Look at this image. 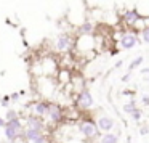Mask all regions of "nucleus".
<instances>
[{"label":"nucleus","mask_w":149,"mask_h":143,"mask_svg":"<svg viewBox=\"0 0 149 143\" xmlns=\"http://www.w3.org/2000/svg\"><path fill=\"white\" fill-rule=\"evenodd\" d=\"M79 132L82 133V135L85 137V138L91 140L95 138V137L100 135V129H98V124L96 121H91V119H87V121H82L80 124H79Z\"/></svg>","instance_id":"f257e3e1"},{"label":"nucleus","mask_w":149,"mask_h":143,"mask_svg":"<svg viewBox=\"0 0 149 143\" xmlns=\"http://www.w3.org/2000/svg\"><path fill=\"white\" fill-rule=\"evenodd\" d=\"M138 42H139V34L132 29V31H127V32H123L120 36L119 45L122 50H132L138 45Z\"/></svg>","instance_id":"f03ea898"},{"label":"nucleus","mask_w":149,"mask_h":143,"mask_svg":"<svg viewBox=\"0 0 149 143\" xmlns=\"http://www.w3.org/2000/svg\"><path fill=\"white\" fill-rule=\"evenodd\" d=\"M93 104H95L93 95H91L88 90H82L80 93H79L77 106L80 108V109H90V108H93Z\"/></svg>","instance_id":"7ed1b4c3"},{"label":"nucleus","mask_w":149,"mask_h":143,"mask_svg":"<svg viewBox=\"0 0 149 143\" xmlns=\"http://www.w3.org/2000/svg\"><path fill=\"white\" fill-rule=\"evenodd\" d=\"M139 16H141V15H139L138 10H135V8L123 11V15H122L123 26H125V27H130V29H133V26H135V23L139 20Z\"/></svg>","instance_id":"20e7f679"},{"label":"nucleus","mask_w":149,"mask_h":143,"mask_svg":"<svg viewBox=\"0 0 149 143\" xmlns=\"http://www.w3.org/2000/svg\"><path fill=\"white\" fill-rule=\"evenodd\" d=\"M96 124H98V129H100L101 133L111 132V130L114 129V125H116V124H114V119L109 116H100L96 119Z\"/></svg>","instance_id":"39448f33"},{"label":"nucleus","mask_w":149,"mask_h":143,"mask_svg":"<svg viewBox=\"0 0 149 143\" xmlns=\"http://www.w3.org/2000/svg\"><path fill=\"white\" fill-rule=\"evenodd\" d=\"M19 130H21V122L18 119L10 121V124L5 125V133H7V138L8 140H15V138H16Z\"/></svg>","instance_id":"423d86ee"},{"label":"nucleus","mask_w":149,"mask_h":143,"mask_svg":"<svg viewBox=\"0 0 149 143\" xmlns=\"http://www.w3.org/2000/svg\"><path fill=\"white\" fill-rule=\"evenodd\" d=\"M26 138L29 140V142H32V143H45V137L40 133V130L31 129V127L26 130Z\"/></svg>","instance_id":"0eeeda50"},{"label":"nucleus","mask_w":149,"mask_h":143,"mask_svg":"<svg viewBox=\"0 0 149 143\" xmlns=\"http://www.w3.org/2000/svg\"><path fill=\"white\" fill-rule=\"evenodd\" d=\"M71 45H72V42H71V37L69 36H66V34L58 36V39H56V48L59 52H68L71 48Z\"/></svg>","instance_id":"6e6552de"},{"label":"nucleus","mask_w":149,"mask_h":143,"mask_svg":"<svg viewBox=\"0 0 149 143\" xmlns=\"http://www.w3.org/2000/svg\"><path fill=\"white\" fill-rule=\"evenodd\" d=\"M50 116V119H52V122H59V121L63 119V113L61 109H59L56 104H52V106H48V113H47Z\"/></svg>","instance_id":"1a4fd4ad"},{"label":"nucleus","mask_w":149,"mask_h":143,"mask_svg":"<svg viewBox=\"0 0 149 143\" xmlns=\"http://www.w3.org/2000/svg\"><path fill=\"white\" fill-rule=\"evenodd\" d=\"M98 143H119V135L112 132H104L100 137V142Z\"/></svg>","instance_id":"9d476101"},{"label":"nucleus","mask_w":149,"mask_h":143,"mask_svg":"<svg viewBox=\"0 0 149 143\" xmlns=\"http://www.w3.org/2000/svg\"><path fill=\"white\" fill-rule=\"evenodd\" d=\"M93 24L91 23H84L80 27H79V32H80V36H90L91 32H93Z\"/></svg>","instance_id":"9b49d317"},{"label":"nucleus","mask_w":149,"mask_h":143,"mask_svg":"<svg viewBox=\"0 0 149 143\" xmlns=\"http://www.w3.org/2000/svg\"><path fill=\"white\" fill-rule=\"evenodd\" d=\"M143 61H144V58H143L141 55H139V56H136V58H133L132 61H130V64H128V71H133V69L139 68V66L143 64Z\"/></svg>","instance_id":"f8f14e48"},{"label":"nucleus","mask_w":149,"mask_h":143,"mask_svg":"<svg viewBox=\"0 0 149 143\" xmlns=\"http://www.w3.org/2000/svg\"><path fill=\"white\" fill-rule=\"evenodd\" d=\"M130 117H132V119H133V121H135V122H139V121H141V119H143V111H141V109H139V108H138V106H136V108H135V109H133V111H132V113H130Z\"/></svg>","instance_id":"ddd939ff"},{"label":"nucleus","mask_w":149,"mask_h":143,"mask_svg":"<svg viewBox=\"0 0 149 143\" xmlns=\"http://www.w3.org/2000/svg\"><path fill=\"white\" fill-rule=\"evenodd\" d=\"M27 124H29L31 129H37V130L42 129V122H40L37 117H29V119H27Z\"/></svg>","instance_id":"4468645a"},{"label":"nucleus","mask_w":149,"mask_h":143,"mask_svg":"<svg viewBox=\"0 0 149 143\" xmlns=\"http://www.w3.org/2000/svg\"><path fill=\"white\" fill-rule=\"evenodd\" d=\"M34 109H36L37 114H47V113H48V104H45V103H37Z\"/></svg>","instance_id":"2eb2a0df"},{"label":"nucleus","mask_w":149,"mask_h":143,"mask_svg":"<svg viewBox=\"0 0 149 143\" xmlns=\"http://www.w3.org/2000/svg\"><path fill=\"white\" fill-rule=\"evenodd\" d=\"M138 34H139V39H141L143 42H144V43H149V26L144 27V29H141Z\"/></svg>","instance_id":"dca6fc26"},{"label":"nucleus","mask_w":149,"mask_h":143,"mask_svg":"<svg viewBox=\"0 0 149 143\" xmlns=\"http://www.w3.org/2000/svg\"><path fill=\"white\" fill-rule=\"evenodd\" d=\"M135 108H136V101H135V100H130L128 103L123 104V111H125L127 114H130L133 109H135Z\"/></svg>","instance_id":"f3484780"},{"label":"nucleus","mask_w":149,"mask_h":143,"mask_svg":"<svg viewBox=\"0 0 149 143\" xmlns=\"http://www.w3.org/2000/svg\"><path fill=\"white\" fill-rule=\"evenodd\" d=\"M141 103L144 104V106H149V93H144L141 97Z\"/></svg>","instance_id":"a211bd4d"},{"label":"nucleus","mask_w":149,"mask_h":143,"mask_svg":"<svg viewBox=\"0 0 149 143\" xmlns=\"http://www.w3.org/2000/svg\"><path fill=\"white\" fill-rule=\"evenodd\" d=\"M7 119H8V121L16 119V113H15V111H8V113H7Z\"/></svg>","instance_id":"6ab92c4d"},{"label":"nucleus","mask_w":149,"mask_h":143,"mask_svg":"<svg viewBox=\"0 0 149 143\" xmlns=\"http://www.w3.org/2000/svg\"><path fill=\"white\" fill-rule=\"evenodd\" d=\"M141 74L144 76V79L148 81V84H149V69H143V71H141Z\"/></svg>","instance_id":"aec40b11"},{"label":"nucleus","mask_w":149,"mask_h":143,"mask_svg":"<svg viewBox=\"0 0 149 143\" xmlns=\"http://www.w3.org/2000/svg\"><path fill=\"white\" fill-rule=\"evenodd\" d=\"M130 77H132V71H128V74H125L122 77V82H128L130 81Z\"/></svg>","instance_id":"412c9836"},{"label":"nucleus","mask_w":149,"mask_h":143,"mask_svg":"<svg viewBox=\"0 0 149 143\" xmlns=\"http://www.w3.org/2000/svg\"><path fill=\"white\" fill-rule=\"evenodd\" d=\"M148 132H149V129H148V127H141V130H139V133H141V135H146Z\"/></svg>","instance_id":"4be33fe9"},{"label":"nucleus","mask_w":149,"mask_h":143,"mask_svg":"<svg viewBox=\"0 0 149 143\" xmlns=\"http://www.w3.org/2000/svg\"><path fill=\"white\" fill-rule=\"evenodd\" d=\"M122 64H123V61H117V63H116V68H120Z\"/></svg>","instance_id":"5701e85b"},{"label":"nucleus","mask_w":149,"mask_h":143,"mask_svg":"<svg viewBox=\"0 0 149 143\" xmlns=\"http://www.w3.org/2000/svg\"><path fill=\"white\" fill-rule=\"evenodd\" d=\"M2 104H3V106H7V104H8V101H7V98H3V100H2Z\"/></svg>","instance_id":"b1692460"},{"label":"nucleus","mask_w":149,"mask_h":143,"mask_svg":"<svg viewBox=\"0 0 149 143\" xmlns=\"http://www.w3.org/2000/svg\"><path fill=\"white\" fill-rule=\"evenodd\" d=\"M5 125V121L3 119H0V127H3Z\"/></svg>","instance_id":"393cba45"}]
</instances>
